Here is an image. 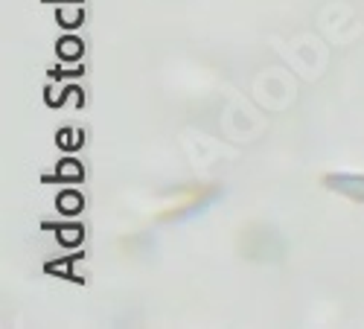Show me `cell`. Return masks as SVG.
<instances>
[{"label":"cell","mask_w":364,"mask_h":329,"mask_svg":"<svg viewBox=\"0 0 364 329\" xmlns=\"http://www.w3.org/2000/svg\"><path fill=\"white\" fill-rule=\"evenodd\" d=\"M219 198V187L216 184H193V187H184L175 201L166 207V210L161 213L164 222H178V219H187L193 213H201L204 207H210Z\"/></svg>","instance_id":"obj_1"},{"label":"cell","mask_w":364,"mask_h":329,"mask_svg":"<svg viewBox=\"0 0 364 329\" xmlns=\"http://www.w3.org/2000/svg\"><path fill=\"white\" fill-rule=\"evenodd\" d=\"M323 184L341 195H350L355 201H364V178L361 175H326Z\"/></svg>","instance_id":"obj_2"},{"label":"cell","mask_w":364,"mask_h":329,"mask_svg":"<svg viewBox=\"0 0 364 329\" xmlns=\"http://www.w3.org/2000/svg\"><path fill=\"white\" fill-rule=\"evenodd\" d=\"M58 178H62V181H79V178H82V166L76 161H65L62 166H58Z\"/></svg>","instance_id":"obj_3"},{"label":"cell","mask_w":364,"mask_h":329,"mask_svg":"<svg viewBox=\"0 0 364 329\" xmlns=\"http://www.w3.org/2000/svg\"><path fill=\"white\" fill-rule=\"evenodd\" d=\"M58 204L65 207V213H79L82 210V198L76 193H65L62 198H58Z\"/></svg>","instance_id":"obj_4"},{"label":"cell","mask_w":364,"mask_h":329,"mask_svg":"<svg viewBox=\"0 0 364 329\" xmlns=\"http://www.w3.org/2000/svg\"><path fill=\"white\" fill-rule=\"evenodd\" d=\"M62 55H65V58H79V55H82V44H79L76 38H65V41H62Z\"/></svg>","instance_id":"obj_5"},{"label":"cell","mask_w":364,"mask_h":329,"mask_svg":"<svg viewBox=\"0 0 364 329\" xmlns=\"http://www.w3.org/2000/svg\"><path fill=\"white\" fill-rule=\"evenodd\" d=\"M79 233H82V230H79V227H68V230H65V236H62V239H65V242H79V239H82V236H79Z\"/></svg>","instance_id":"obj_6"}]
</instances>
